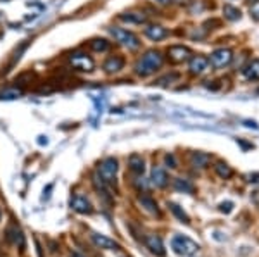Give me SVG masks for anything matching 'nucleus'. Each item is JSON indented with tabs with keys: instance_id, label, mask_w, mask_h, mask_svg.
<instances>
[{
	"instance_id": "ddd939ff",
	"label": "nucleus",
	"mask_w": 259,
	"mask_h": 257,
	"mask_svg": "<svg viewBox=\"0 0 259 257\" xmlns=\"http://www.w3.org/2000/svg\"><path fill=\"white\" fill-rule=\"evenodd\" d=\"M146 247L157 257H164L166 256V250L164 245H162V240L157 235H149L146 237Z\"/></svg>"
},
{
	"instance_id": "9d476101",
	"label": "nucleus",
	"mask_w": 259,
	"mask_h": 257,
	"mask_svg": "<svg viewBox=\"0 0 259 257\" xmlns=\"http://www.w3.org/2000/svg\"><path fill=\"white\" fill-rule=\"evenodd\" d=\"M125 67V57L123 56H111L106 59V62L102 64V69L106 75H116V73H119Z\"/></svg>"
},
{
	"instance_id": "7c9ffc66",
	"label": "nucleus",
	"mask_w": 259,
	"mask_h": 257,
	"mask_svg": "<svg viewBox=\"0 0 259 257\" xmlns=\"http://www.w3.org/2000/svg\"><path fill=\"white\" fill-rule=\"evenodd\" d=\"M164 159H166V164H168L169 167H177V161H175V155L173 154H168Z\"/></svg>"
},
{
	"instance_id": "f704fd0d",
	"label": "nucleus",
	"mask_w": 259,
	"mask_h": 257,
	"mask_svg": "<svg viewBox=\"0 0 259 257\" xmlns=\"http://www.w3.org/2000/svg\"><path fill=\"white\" fill-rule=\"evenodd\" d=\"M0 216H2V211H0Z\"/></svg>"
},
{
	"instance_id": "7ed1b4c3",
	"label": "nucleus",
	"mask_w": 259,
	"mask_h": 257,
	"mask_svg": "<svg viewBox=\"0 0 259 257\" xmlns=\"http://www.w3.org/2000/svg\"><path fill=\"white\" fill-rule=\"evenodd\" d=\"M109 31H111V35L114 36V40H116L118 44L125 45L128 50H137V48L140 47V40H138V36L135 35V33L128 31V30L113 26Z\"/></svg>"
},
{
	"instance_id": "c85d7f7f",
	"label": "nucleus",
	"mask_w": 259,
	"mask_h": 257,
	"mask_svg": "<svg viewBox=\"0 0 259 257\" xmlns=\"http://www.w3.org/2000/svg\"><path fill=\"white\" fill-rule=\"evenodd\" d=\"M159 5H173V4H189V0H154Z\"/></svg>"
},
{
	"instance_id": "9b49d317",
	"label": "nucleus",
	"mask_w": 259,
	"mask_h": 257,
	"mask_svg": "<svg viewBox=\"0 0 259 257\" xmlns=\"http://www.w3.org/2000/svg\"><path fill=\"white\" fill-rule=\"evenodd\" d=\"M90 237H92V242H94L100 250H121V245H119L118 242L111 240V238L106 237V235L92 233Z\"/></svg>"
},
{
	"instance_id": "f257e3e1",
	"label": "nucleus",
	"mask_w": 259,
	"mask_h": 257,
	"mask_svg": "<svg viewBox=\"0 0 259 257\" xmlns=\"http://www.w3.org/2000/svg\"><path fill=\"white\" fill-rule=\"evenodd\" d=\"M162 66V54L159 50H149L146 56H142V59L137 64V75L138 76H149L156 73L159 67Z\"/></svg>"
},
{
	"instance_id": "1a4fd4ad",
	"label": "nucleus",
	"mask_w": 259,
	"mask_h": 257,
	"mask_svg": "<svg viewBox=\"0 0 259 257\" xmlns=\"http://www.w3.org/2000/svg\"><path fill=\"white\" fill-rule=\"evenodd\" d=\"M71 204V209L76 211L78 214H92L94 212V207H92L90 200L83 195H73L69 200Z\"/></svg>"
},
{
	"instance_id": "aec40b11",
	"label": "nucleus",
	"mask_w": 259,
	"mask_h": 257,
	"mask_svg": "<svg viewBox=\"0 0 259 257\" xmlns=\"http://www.w3.org/2000/svg\"><path fill=\"white\" fill-rule=\"evenodd\" d=\"M243 76L249 81H258L259 79V59H254L243 67Z\"/></svg>"
},
{
	"instance_id": "c756f323",
	"label": "nucleus",
	"mask_w": 259,
	"mask_h": 257,
	"mask_svg": "<svg viewBox=\"0 0 259 257\" xmlns=\"http://www.w3.org/2000/svg\"><path fill=\"white\" fill-rule=\"evenodd\" d=\"M251 16L254 17L256 21H259V0L251 4Z\"/></svg>"
},
{
	"instance_id": "bb28decb",
	"label": "nucleus",
	"mask_w": 259,
	"mask_h": 257,
	"mask_svg": "<svg viewBox=\"0 0 259 257\" xmlns=\"http://www.w3.org/2000/svg\"><path fill=\"white\" fill-rule=\"evenodd\" d=\"M169 209L173 211V214H175V216H177L181 223H190V218L187 216V212H185V211L180 209V206H177V204H173V202H171V204H169Z\"/></svg>"
},
{
	"instance_id": "0eeeda50",
	"label": "nucleus",
	"mask_w": 259,
	"mask_h": 257,
	"mask_svg": "<svg viewBox=\"0 0 259 257\" xmlns=\"http://www.w3.org/2000/svg\"><path fill=\"white\" fill-rule=\"evenodd\" d=\"M5 238H7V242L11 243V245L17 247V249H21V250L24 249V245H26L23 231H21V228L16 225V223H12L11 226H7V229H5Z\"/></svg>"
},
{
	"instance_id": "cd10ccee",
	"label": "nucleus",
	"mask_w": 259,
	"mask_h": 257,
	"mask_svg": "<svg viewBox=\"0 0 259 257\" xmlns=\"http://www.w3.org/2000/svg\"><path fill=\"white\" fill-rule=\"evenodd\" d=\"M33 78H35V75H33V73H23V75H19L16 78V85H28V83H32Z\"/></svg>"
},
{
	"instance_id": "5701e85b",
	"label": "nucleus",
	"mask_w": 259,
	"mask_h": 257,
	"mask_svg": "<svg viewBox=\"0 0 259 257\" xmlns=\"http://www.w3.org/2000/svg\"><path fill=\"white\" fill-rule=\"evenodd\" d=\"M223 14L228 21H237L240 19V11L233 5H223Z\"/></svg>"
},
{
	"instance_id": "b1692460",
	"label": "nucleus",
	"mask_w": 259,
	"mask_h": 257,
	"mask_svg": "<svg viewBox=\"0 0 259 257\" xmlns=\"http://www.w3.org/2000/svg\"><path fill=\"white\" fill-rule=\"evenodd\" d=\"M175 188L180 192H187V194H194V185L189 181V180H175Z\"/></svg>"
},
{
	"instance_id": "f8f14e48",
	"label": "nucleus",
	"mask_w": 259,
	"mask_h": 257,
	"mask_svg": "<svg viewBox=\"0 0 259 257\" xmlns=\"http://www.w3.org/2000/svg\"><path fill=\"white\" fill-rule=\"evenodd\" d=\"M190 62H189V71H190V75H194V76H199V75H202V73L208 69V66H209V59L208 57H204V56H192L190 57Z\"/></svg>"
},
{
	"instance_id": "6e6552de",
	"label": "nucleus",
	"mask_w": 259,
	"mask_h": 257,
	"mask_svg": "<svg viewBox=\"0 0 259 257\" xmlns=\"http://www.w3.org/2000/svg\"><path fill=\"white\" fill-rule=\"evenodd\" d=\"M232 59H233V56L230 48H218V50H214L211 56H209V62L214 67L228 66V64L232 62Z\"/></svg>"
},
{
	"instance_id": "f03ea898",
	"label": "nucleus",
	"mask_w": 259,
	"mask_h": 257,
	"mask_svg": "<svg viewBox=\"0 0 259 257\" xmlns=\"http://www.w3.org/2000/svg\"><path fill=\"white\" fill-rule=\"evenodd\" d=\"M171 249L175 250V254H178V256L187 257V256L195 254L200 247L197 242L192 240V238L185 237V235H177V237H173V240H171Z\"/></svg>"
},
{
	"instance_id": "473e14b6",
	"label": "nucleus",
	"mask_w": 259,
	"mask_h": 257,
	"mask_svg": "<svg viewBox=\"0 0 259 257\" xmlns=\"http://www.w3.org/2000/svg\"><path fill=\"white\" fill-rule=\"evenodd\" d=\"M71 257H83L80 252H71Z\"/></svg>"
},
{
	"instance_id": "2eb2a0df",
	"label": "nucleus",
	"mask_w": 259,
	"mask_h": 257,
	"mask_svg": "<svg viewBox=\"0 0 259 257\" xmlns=\"http://www.w3.org/2000/svg\"><path fill=\"white\" fill-rule=\"evenodd\" d=\"M119 19L125 21V23H128V24H144V23H147V14L146 12H140V11H130V12L121 14Z\"/></svg>"
},
{
	"instance_id": "4468645a",
	"label": "nucleus",
	"mask_w": 259,
	"mask_h": 257,
	"mask_svg": "<svg viewBox=\"0 0 259 257\" xmlns=\"http://www.w3.org/2000/svg\"><path fill=\"white\" fill-rule=\"evenodd\" d=\"M168 35H169L168 30L159 26V24H150V26L146 28V36L149 40H152V42H161V40H164Z\"/></svg>"
},
{
	"instance_id": "423d86ee",
	"label": "nucleus",
	"mask_w": 259,
	"mask_h": 257,
	"mask_svg": "<svg viewBox=\"0 0 259 257\" xmlns=\"http://www.w3.org/2000/svg\"><path fill=\"white\" fill-rule=\"evenodd\" d=\"M192 57V50L185 45H171L168 48V59L173 64H181L185 60H189Z\"/></svg>"
},
{
	"instance_id": "f3484780",
	"label": "nucleus",
	"mask_w": 259,
	"mask_h": 257,
	"mask_svg": "<svg viewBox=\"0 0 259 257\" xmlns=\"http://www.w3.org/2000/svg\"><path fill=\"white\" fill-rule=\"evenodd\" d=\"M190 162H192L194 167L204 169V167H208L209 162H211V155L204 154V152H192L190 154Z\"/></svg>"
},
{
	"instance_id": "393cba45",
	"label": "nucleus",
	"mask_w": 259,
	"mask_h": 257,
	"mask_svg": "<svg viewBox=\"0 0 259 257\" xmlns=\"http://www.w3.org/2000/svg\"><path fill=\"white\" fill-rule=\"evenodd\" d=\"M23 95V90L21 88H5V90L0 91V99H17V97Z\"/></svg>"
},
{
	"instance_id": "a878e982",
	"label": "nucleus",
	"mask_w": 259,
	"mask_h": 257,
	"mask_svg": "<svg viewBox=\"0 0 259 257\" xmlns=\"http://www.w3.org/2000/svg\"><path fill=\"white\" fill-rule=\"evenodd\" d=\"M178 79H180V75H178V73H171V75H166V76H162V78L157 79L156 85H159V87H166V85L175 83V81H178Z\"/></svg>"
},
{
	"instance_id": "412c9836",
	"label": "nucleus",
	"mask_w": 259,
	"mask_h": 257,
	"mask_svg": "<svg viewBox=\"0 0 259 257\" xmlns=\"http://www.w3.org/2000/svg\"><path fill=\"white\" fill-rule=\"evenodd\" d=\"M214 171H216V174H218L220 178H223V180H228V178H232V176H233V169L228 166L227 162H223V161L216 162V164H214Z\"/></svg>"
},
{
	"instance_id": "4be33fe9",
	"label": "nucleus",
	"mask_w": 259,
	"mask_h": 257,
	"mask_svg": "<svg viewBox=\"0 0 259 257\" xmlns=\"http://www.w3.org/2000/svg\"><path fill=\"white\" fill-rule=\"evenodd\" d=\"M88 47L94 52H107L111 48V44L106 38H94L88 42Z\"/></svg>"
},
{
	"instance_id": "6ab92c4d",
	"label": "nucleus",
	"mask_w": 259,
	"mask_h": 257,
	"mask_svg": "<svg viewBox=\"0 0 259 257\" xmlns=\"http://www.w3.org/2000/svg\"><path fill=\"white\" fill-rule=\"evenodd\" d=\"M138 202L142 204V207H146V211H149L150 214H154V216H161V212H159V207H157V202L154 200L150 195L144 194L138 197Z\"/></svg>"
},
{
	"instance_id": "39448f33",
	"label": "nucleus",
	"mask_w": 259,
	"mask_h": 257,
	"mask_svg": "<svg viewBox=\"0 0 259 257\" xmlns=\"http://www.w3.org/2000/svg\"><path fill=\"white\" fill-rule=\"evenodd\" d=\"M116 173H118V161H116L114 157L104 159V161L100 162V164H98V167H97V174L106 183H109V185H113V183H114Z\"/></svg>"
},
{
	"instance_id": "2f4dec72",
	"label": "nucleus",
	"mask_w": 259,
	"mask_h": 257,
	"mask_svg": "<svg viewBox=\"0 0 259 257\" xmlns=\"http://www.w3.org/2000/svg\"><path fill=\"white\" fill-rule=\"evenodd\" d=\"M221 211H223V212H230V211H232V202H227V204H221Z\"/></svg>"
},
{
	"instance_id": "20e7f679",
	"label": "nucleus",
	"mask_w": 259,
	"mask_h": 257,
	"mask_svg": "<svg viewBox=\"0 0 259 257\" xmlns=\"http://www.w3.org/2000/svg\"><path fill=\"white\" fill-rule=\"evenodd\" d=\"M69 64L73 69L81 71V73H90V71H94V67H95L94 59H92L88 54H85V52H75V54H71Z\"/></svg>"
},
{
	"instance_id": "dca6fc26",
	"label": "nucleus",
	"mask_w": 259,
	"mask_h": 257,
	"mask_svg": "<svg viewBox=\"0 0 259 257\" xmlns=\"http://www.w3.org/2000/svg\"><path fill=\"white\" fill-rule=\"evenodd\" d=\"M128 167L131 173L144 174V171H146V161H144V157L140 154H131L128 159Z\"/></svg>"
},
{
	"instance_id": "72a5a7b5",
	"label": "nucleus",
	"mask_w": 259,
	"mask_h": 257,
	"mask_svg": "<svg viewBox=\"0 0 259 257\" xmlns=\"http://www.w3.org/2000/svg\"><path fill=\"white\" fill-rule=\"evenodd\" d=\"M254 2H258V0H249V4H254Z\"/></svg>"
},
{
	"instance_id": "a211bd4d",
	"label": "nucleus",
	"mask_w": 259,
	"mask_h": 257,
	"mask_svg": "<svg viewBox=\"0 0 259 257\" xmlns=\"http://www.w3.org/2000/svg\"><path fill=\"white\" fill-rule=\"evenodd\" d=\"M152 183L157 186V188H164L168 185V174L162 167L154 166L152 167Z\"/></svg>"
}]
</instances>
